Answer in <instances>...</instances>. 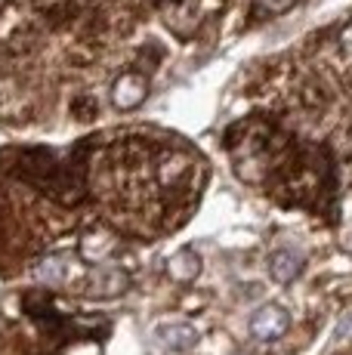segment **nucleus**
<instances>
[{
  "label": "nucleus",
  "instance_id": "7ed1b4c3",
  "mask_svg": "<svg viewBox=\"0 0 352 355\" xmlns=\"http://www.w3.org/2000/svg\"><path fill=\"white\" fill-rule=\"evenodd\" d=\"M213 148L269 210L340 232L352 207V12L241 65Z\"/></svg>",
  "mask_w": 352,
  "mask_h": 355
},
{
  "label": "nucleus",
  "instance_id": "f257e3e1",
  "mask_svg": "<svg viewBox=\"0 0 352 355\" xmlns=\"http://www.w3.org/2000/svg\"><path fill=\"white\" fill-rule=\"evenodd\" d=\"M211 155L155 121H114L65 142L0 146V282L105 278L176 238L201 210Z\"/></svg>",
  "mask_w": 352,
  "mask_h": 355
},
{
  "label": "nucleus",
  "instance_id": "20e7f679",
  "mask_svg": "<svg viewBox=\"0 0 352 355\" xmlns=\"http://www.w3.org/2000/svg\"><path fill=\"white\" fill-rule=\"evenodd\" d=\"M220 275L179 250L158 284V312L176 337H192L198 355H297L352 303V259L337 229L294 220L254 248L220 254Z\"/></svg>",
  "mask_w": 352,
  "mask_h": 355
},
{
  "label": "nucleus",
  "instance_id": "423d86ee",
  "mask_svg": "<svg viewBox=\"0 0 352 355\" xmlns=\"http://www.w3.org/2000/svg\"><path fill=\"white\" fill-rule=\"evenodd\" d=\"M303 3H309V0H211L216 16L226 25L229 40L245 37L256 28H266V25L300 10Z\"/></svg>",
  "mask_w": 352,
  "mask_h": 355
},
{
  "label": "nucleus",
  "instance_id": "39448f33",
  "mask_svg": "<svg viewBox=\"0 0 352 355\" xmlns=\"http://www.w3.org/2000/svg\"><path fill=\"white\" fill-rule=\"evenodd\" d=\"M69 284L10 282L0 291V355H105L114 315Z\"/></svg>",
  "mask_w": 352,
  "mask_h": 355
},
{
  "label": "nucleus",
  "instance_id": "f03ea898",
  "mask_svg": "<svg viewBox=\"0 0 352 355\" xmlns=\"http://www.w3.org/2000/svg\"><path fill=\"white\" fill-rule=\"evenodd\" d=\"M226 40L211 0H0V130L127 121Z\"/></svg>",
  "mask_w": 352,
  "mask_h": 355
}]
</instances>
